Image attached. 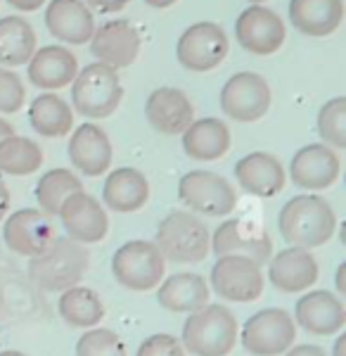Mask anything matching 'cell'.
I'll return each mask as SVG.
<instances>
[{
  "label": "cell",
  "mask_w": 346,
  "mask_h": 356,
  "mask_svg": "<svg viewBox=\"0 0 346 356\" xmlns=\"http://www.w3.org/2000/svg\"><path fill=\"white\" fill-rule=\"evenodd\" d=\"M209 228L195 214L171 211L157 228V250L161 257L176 264H195L209 254Z\"/></svg>",
  "instance_id": "5"
},
{
  "label": "cell",
  "mask_w": 346,
  "mask_h": 356,
  "mask_svg": "<svg viewBox=\"0 0 346 356\" xmlns=\"http://www.w3.org/2000/svg\"><path fill=\"white\" fill-rule=\"evenodd\" d=\"M268 278L282 292H304L318 280V264L306 247H287L268 259Z\"/></svg>",
  "instance_id": "18"
},
{
  "label": "cell",
  "mask_w": 346,
  "mask_h": 356,
  "mask_svg": "<svg viewBox=\"0 0 346 356\" xmlns=\"http://www.w3.org/2000/svg\"><path fill=\"white\" fill-rule=\"evenodd\" d=\"M8 3L19 13H36V10L43 8L45 0H8Z\"/></svg>",
  "instance_id": "40"
},
{
  "label": "cell",
  "mask_w": 346,
  "mask_h": 356,
  "mask_svg": "<svg viewBox=\"0 0 346 356\" xmlns=\"http://www.w3.org/2000/svg\"><path fill=\"white\" fill-rule=\"evenodd\" d=\"M252 5H261V3H266V0H249Z\"/></svg>",
  "instance_id": "47"
},
{
  "label": "cell",
  "mask_w": 346,
  "mask_h": 356,
  "mask_svg": "<svg viewBox=\"0 0 346 356\" xmlns=\"http://www.w3.org/2000/svg\"><path fill=\"white\" fill-rule=\"evenodd\" d=\"M36 50V33L22 17H3L0 19V65L19 67L31 60Z\"/></svg>",
  "instance_id": "30"
},
{
  "label": "cell",
  "mask_w": 346,
  "mask_h": 356,
  "mask_svg": "<svg viewBox=\"0 0 346 356\" xmlns=\"http://www.w3.org/2000/svg\"><path fill=\"white\" fill-rule=\"evenodd\" d=\"M318 134L325 145L346 147V97H332L320 107Z\"/></svg>",
  "instance_id": "34"
},
{
  "label": "cell",
  "mask_w": 346,
  "mask_h": 356,
  "mask_svg": "<svg viewBox=\"0 0 346 356\" xmlns=\"http://www.w3.org/2000/svg\"><path fill=\"white\" fill-rule=\"evenodd\" d=\"M149 8H157V10H164V8H171L176 0H145Z\"/></svg>",
  "instance_id": "43"
},
{
  "label": "cell",
  "mask_w": 346,
  "mask_h": 356,
  "mask_svg": "<svg viewBox=\"0 0 346 356\" xmlns=\"http://www.w3.org/2000/svg\"><path fill=\"white\" fill-rule=\"evenodd\" d=\"M183 150L197 162H213L230 150V129L221 119H192L183 131Z\"/></svg>",
  "instance_id": "27"
},
{
  "label": "cell",
  "mask_w": 346,
  "mask_h": 356,
  "mask_svg": "<svg viewBox=\"0 0 346 356\" xmlns=\"http://www.w3.org/2000/svg\"><path fill=\"white\" fill-rule=\"evenodd\" d=\"M135 356H186V349H183V344L173 335L157 332V335H149L147 340L138 347Z\"/></svg>",
  "instance_id": "37"
},
{
  "label": "cell",
  "mask_w": 346,
  "mask_h": 356,
  "mask_svg": "<svg viewBox=\"0 0 346 356\" xmlns=\"http://www.w3.org/2000/svg\"><path fill=\"white\" fill-rule=\"evenodd\" d=\"M235 178L242 191L256 197H273L287 183V174L280 159L270 152H252L235 164Z\"/></svg>",
  "instance_id": "23"
},
{
  "label": "cell",
  "mask_w": 346,
  "mask_h": 356,
  "mask_svg": "<svg viewBox=\"0 0 346 356\" xmlns=\"http://www.w3.org/2000/svg\"><path fill=\"white\" fill-rule=\"evenodd\" d=\"M45 26L57 41L69 45L88 43L95 31V19L81 0H50L45 10Z\"/></svg>",
  "instance_id": "21"
},
{
  "label": "cell",
  "mask_w": 346,
  "mask_h": 356,
  "mask_svg": "<svg viewBox=\"0 0 346 356\" xmlns=\"http://www.w3.org/2000/svg\"><path fill=\"white\" fill-rule=\"evenodd\" d=\"M230 41L218 24L197 22L181 33L176 45L178 62L190 72H209L228 57Z\"/></svg>",
  "instance_id": "9"
},
{
  "label": "cell",
  "mask_w": 346,
  "mask_h": 356,
  "mask_svg": "<svg viewBox=\"0 0 346 356\" xmlns=\"http://www.w3.org/2000/svg\"><path fill=\"white\" fill-rule=\"evenodd\" d=\"M24 83L10 69H0V112L3 114H15L24 107Z\"/></svg>",
  "instance_id": "36"
},
{
  "label": "cell",
  "mask_w": 346,
  "mask_h": 356,
  "mask_svg": "<svg viewBox=\"0 0 346 356\" xmlns=\"http://www.w3.org/2000/svg\"><path fill=\"white\" fill-rule=\"evenodd\" d=\"M157 302L176 314L197 312L209 304V285L197 273H173L159 285Z\"/></svg>",
  "instance_id": "28"
},
{
  "label": "cell",
  "mask_w": 346,
  "mask_h": 356,
  "mask_svg": "<svg viewBox=\"0 0 346 356\" xmlns=\"http://www.w3.org/2000/svg\"><path fill=\"white\" fill-rule=\"evenodd\" d=\"M43 164V150L40 145L24 136H8L0 140V174L10 176H28Z\"/></svg>",
  "instance_id": "32"
},
{
  "label": "cell",
  "mask_w": 346,
  "mask_h": 356,
  "mask_svg": "<svg viewBox=\"0 0 346 356\" xmlns=\"http://www.w3.org/2000/svg\"><path fill=\"white\" fill-rule=\"evenodd\" d=\"M285 36V22L263 5H249L235 22V38L252 55H273L282 48Z\"/></svg>",
  "instance_id": "12"
},
{
  "label": "cell",
  "mask_w": 346,
  "mask_h": 356,
  "mask_svg": "<svg viewBox=\"0 0 346 356\" xmlns=\"http://www.w3.org/2000/svg\"><path fill=\"white\" fill-rule=\"evenodd\" d=\"M76 356H126V347L114 330L93 328L79 337Z\"/></svg>",
  "instance_id": "35"
},
{
  "label": "cell",
  "mask_w": 346,
  "mask_h": 356,
  "mask_svg": "<svg viewBox=\"0 0 346 356\" xmlns=\"http://www.w3.org/2000/svg\"><path fill=\"white\" fill-rule=\"evenodd\" d=\"M90 254L85 247L72 238H53V243L28 257V278L45 292H62L79 285L88 271Z\"/></svg>",
  "instance_id": "1"
},
{
  "label": "cell",
  "mask_w": 346,
  "mask_h": 356,
  "mask_svg": "<svg viewBox=\"0 0 346 356\" xmlns=\"http://www.w3.org/2000/svg\"><path fill=\"white\" fill-rule=\"evenodd\" d=\"M178 200L204 216H228L238 207V193L223 176L206 169L188 171L178 183Z\"/></svg>",
  "instance_id": "7"
},
{
  "label": "cell",
  "mask_w": 346,
  "mask_h": 356,
  "mask_svg": "<svg viewBox=\"0 0 346 356\" xmlns=\"http://www.w3.org/2000/svg\"><path fill=\"white\" fill-rule=\"evenodd\" d=\"M344 344H346V340H344V337H339V340L334 342V352H332V356H346V354H344Z\"/></svg>",
  "instance_id": "45"
},
{
  "label": "cell",
  "mask_w": 346,
  "mask_h": 356,
  "mask_svg": "<svg viewBox=\"0 0 346 356\" xmlns=\"http://www.w3.org/2000/svg\"><path fill=\"white\" fill-rule=\"evenodd\" d=\"M57 312L74 328H93L105 318V304L95 290L74 285V288L62 290Z\"/></svg>",
  "instance_id": "31"
},
{
  "label": "cell",
  "mask_w": 346,
  "mask_h": 356,
  "mask_svg": "<svg viewBox=\"0 0 346 356\" xmlns=\"http://www.w3.org/2000/svg\"><path fill=\"white\" fill-rule=\"evenodd\" d=\"M238 335L252 356H280L292 347L297 325L285 309H261L242 325Z\"/></svg>",
  "instance_id": "8"
},
{
  "label": "cell",
  "mask_w": 346,
  "mask_h": 356,
  "mask_svg": "<svg viewBox=\"0 0 346 356\" xmlns=\"http://www.w3.org/2000/svg\"><path fill=\"white\" fill-rule=\"evenodd\" d=\"M346 264H342V266L337 268V290L339 295H346Z\"/></svg>",
  "instance_id": "42"
},
{
  "label": "cell",
  "mask_w": 346,
  "mask_h": 356,
  "mask_svg": "<svg viewBox=\"0 0 346 356\" xmlns=\"http://www.w3.org/2000/svg\"><path fill=\"white\" fill-rule=\"evenodd\" d=\"M85 3H88L93 10H97L100 15H109V13H119V10H124L131 0H85Z\"/></svg>",
  "instance_id": "38"
},
{
  "label": "cell",
  "mask_w": 346,
  "mask_h": 356,
  "mask_svg": "<svg viewBox=\"0 0 346 356\" xmlns=\"http://www.w3.org/2000/svg\"><path fill=\"white\" fill-rule=\"evenodd\" d=\"M278 228L290 245L313 250L332 238L337 216L332 207L318 195H297L280 209Z\"/></svg>",
  "instance_id": "2"
},
{
  "label": "cell",
  "mask_w": 346,
  "mask_h": 356,
  "mask_svg": "<svg viewBox=\"0 0 346 356\" xmlns=\"http://www.w3.org/2000/svg\"><path fill=\"white\" fill-rule=\"evenodd\" d=\"M57 216L62 219L67 235L72 240H76L81 245H90V243H100L107 235L109 219L107 211L93 195L79 191L62 202Z\"/></svg>",
  "instance_id": "14"
},
{
  "label": "cell",
  "mask_w": 346,
  "mask_h": 356,
  "mask_svg": "<svg viewBox=\"0 0 346 356\" xmlns=\"http://www.w3.org/2000/svg\"><path fill=\"white\" fill-rule=\"evenodd\" d=\"M69 159L83 176H100L112 164V143L95 124H81L69 140Z\"/></svg>",
  "instance_id": "24"
},
{
  "label": "cell",
  "mask_w": 346,
  "mask_h": 356,
  "mask_svg": "<svg viewBox=\"0 0 346 356\" xmlns=\"http://www.w3.org/2000/svg\"><path fill=\"white\" fill-rule=\"evenodd\" d=\"M0 356H26V354H22V352H0Z\"/></svg>",
  "instance_id": "46"
},
{
  "label": "cell",
  "mask_w": 346,
  "mask_h": 356,
  "mask_svg": "<svg viewBox=\"0 0 346 356\" xmlns=\"http://www.w3.org/2000/svg\"><path fill=\"white\" fill-rule=\"evenodd\" d=\"M285 356H327L325 349L315 347V344H299L294 349H287Z\"/></svg>",
  "instance_id": "39"
},
{
  "label": "cell",
  "mask_w": 346,
  "mask_h": 356,
  "mask_svg": "<svg viewBox=\"0 0 346 356\" xmlns=\"http://www.w3.org/2000/svg\"><path fill=\"white\" fill-rule=\"evenodd\" d=\"M297 323L311 335H337L346 323V312L339 297H334L327 290H313L306 292L302 300L297 302L294 309Z\"/></svg>",
  "instance_id": "20"
},
{
  "label": "cell",
  "mask_w": 346,
  "mask_h": 356,
  "mask_svg": "<svg viewBox=\"0 0 346 356\" xmlns=\"http://www.w3.org/2000/svg\"><path fill=\"white\" fill-rule=\"evenodd\" d=\"M209 250H213L216 257H249L252 261L263 266L273 257V240L263 228L249 226L242 219H230L213 231V238H209Z\"/></svg>",
  "instance_id": "13"
},
{
  "label": "cell",
  "mask_w": 346,
  "mask_h": 356,
  "mask_svg": "<svg viewBox=\"0 0 346 356\" xmlns=\"http://www.w3.org/2000/svg\"><path fill=\"white\" fill-rule=\"evenodd\" d=\"M90 53L97 62L114 69L131 67L140 55V33L126 19L107 22L90 36Z\"/></svg>",
  "instance_id": "15"
},
{
  "label": "cell",
  "mask_w": 346,
  "mask_h": 356,
  "mask_svg": "<svg viewBox=\"0 0 346 356\" xmlns=\"http://www.w3.org/2000/svg\"><path fill=\"white\" fill-rule=\"evenodd\" d=\"M13 134H15L13 124H8L5 119H0V140H3V138H8V136H13Z\"/></svg>",
  "instance_id": "44"
},
{
  "label": "cell",
  "mask_w": 346,
  "mask_h": 356,
  "mask_svg": "<svg viewBox=\"0 0 346 356\" xmlns=\"http://www.w3.org/2000/svg\"><path fill=\"white\" fill-rule=\"evenodd\" d=\"M55 228L50 216L40 209H19L8 216L3 226V240L22 257H36L53 243Z\"/></svg>",
  "instance_id": "16"
},
{
  "label": "cell",
  "mask_w": 346,
  "mask_h": 356,
  "mask_svg": "<svg viewBox=\"0 0 346 356\" xmlns=\"http://www.w3.org/2000/svg\"><path fill=\"white\" fill-rule=\"evenodd\" d=\"M238 342V321L221 304H204L190 312L183 325V344L195 356H228Z\"/></svg>",
  "instance_id": "3"
},
{
  "label": "cell",
  "mask_w": 346,
  "mask_h": 356,
  "mask_svg": "<svg viewBox=\"0 0 346 356\" xmlns=\"http://www.w3.org/2000/svg\"><path fill=\"white\" fill-rule=\"evenodd\" d=\"M145 117L152 129L164 136H178L195 119V107L190 97L178 88L164 86L152 90L145 102Z\"/></svg>",
  "instance_id": "19"
},
{
  "label": "cell",
  "mask_w": 346,
  "mask_h": 356,
  "mask_svg": "<svg viewBox=\"0 0 346 356\" xmlns=\"http://www.w3.org/2000/svg\"><path fill=\"white\" fill-rule=\"evenodd\" d=\"M211 288L228 302H254L263 292V271L249 257H218L211 268Z\"/></svg>",
  "instance_id": "11"
},
{
  "label": "cell",
  "mask_w": 346,
  "mask_h": 356,
  "mask_svg": "<svg viewBox=\"0 0 346 356\" xmlns=\"http://www.w3.org/2000/svg\"><path fill=\"white\" fill-rule=\"evenodd\" d=\"M8 209H10V191H8V186H5L3 178H0V221L5 219Z\"/></svg>",
  "instance_id": "41"
},
{
  "label": "cell",
  "mask_w": 346,
  "mask_h": 356,
  "mask_svg": "<svg viewBox=\"0 0 346 356\" xmlns=\"http://www.w3.org/2000/svg\"><path fill=\"white\" fill-rule=\"evenodd\" d=\"M83 191L81 178L69 169H50L38 178L36 183V202L40 204V211L48 216H57L62 202L69 195Z\"/></svg>",
  "instance_id": "33"
},
{
  "label": "cell",
  "mask_w": 346,
  "mask_h": 356,
  "mask_svg": "<svg viewBox=\"0 0 346 356\" xmlns=\"http://www.w3.org/2000/svg\"><path fill=\"white\" fill-rule=\"evenodd\" d=\"M149 197V183L142 171L133 169V166H121V169L112 171L102 188V202H105L112 211L119 214H131L145 207Z\"/></svg>",
  "instance_id": "25"
},
{
  "label": "cell",
  "mask_w": 346,
  "mask_h": 356,
  "mask_svg": "<svg viewBox=\"0 0 346 356\" xmlns=\"http://www.w3.org/2000/svg\"><path fill=\"white\" fill-rule=\"evenodd\" d=\"M28 124L43 138H60L72 131L74 114L72 107L60 95L48 90V93L38 95L31 102V107H28Z\"/></svg>",
  "instance_id": "29"
},
{
  "label": "cell",
  "mask_w": 346,
  "mask_h": 356,
  "mask_svg": "<svg viewBox=\"0 0 346 356\" xmlns=\"http://www.w3.org/2000/svg\"><path fill=\"white\" fill-rule=\"evenodd\" d=\"M339 176V157L325 143H311L292 157L290 178L294 186L304 191H322L330 188Z\"/></svg>",
  "instance_id": "17"
},
{
  "label": "cell",
  "mask_w": 346,
  "mask_h": 356,
  "mask_svg": "<svg viewBox=\"0 0 346 356\" xmlns=\"http://www.w3.org/2000/svg\"><path fill=\"white\" fill-rule=\"evenodd\" d=\"M270 88L261 74L240 72L228 79L221 90V110L242 124L258 122L270 110Z\"/></svg>",
  "instance_id": "10"
},
{
  "label": "cell",
  "mask_w": 346,
  "mask_h": 356,
  "mask_svg": "<svg viewBox=\"0 0 346 356\" xmlns=\"http://www.w3.org/2000/svg\"><path fill=\"white\" fill-rule=\"evenodd\" d=\"M72 100L76 112L88 119H105L114 114L124 100L119 72L102 62L83 67L72 81Z\"/></svg>",
  "instance_id": "4"
},
{
  "label": "cell",
  "mask_w": 346,
  "mask_h": 356,
  "mask_svg": "<svg viewBox=\"0 0 346 356\" xmlns=\"http://www.w3.org/2000/svg\"><path fill=\"white\" fill-rule=\"evenodd\" d=\"M76 72V55L62 45H45L40 50H33L31 60H28V81L43 90L65 88L74 81Z\"/></svg>",
  "instance_id": "22"
},
{
  "label": "cell",
  "mask_w": 346,
  "mask_h": 356,
  "mask_svg": "<svg viewBox=\"0 0 346 356\" xmlns=\"http://www.w3.org/2000/svg\"><path fill=\"white\" fill-rule=\"evenodd\" d=\"M166 259L161 257L154 243L147 240H131L114 252L112 273L119 285L129 290L147 292L154 290L164 278Z\"/></svg>",
  "instance_id": "6"
},
{
  "label": "cell",
  "mask_w": 346,
  "mask_h": 356,
  "mask_svg": "<svg viewBox=\"0 0 346 356\" xmlns=\"http://www.w3.org/2000/svg\"><path fill=\"white\" fill-rule=\"evenodd\" d=\"M344 19V0H290V22L306 36H330Z\"/></svg>",
  "instance_id": "26"
}]
</instances>
